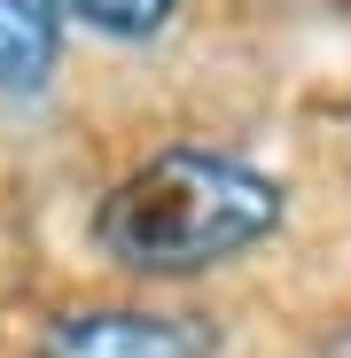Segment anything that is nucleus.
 <instances>
[{
    "instance_id": "obj_5",
    "label": "nucleus",
    "mask_w": 351,
    "mask_h": 358,
    "mask_svg": "<svg viewBox=\"0 0 351 358\" xmlns=\"http://www.w3.org/2000/svg\"><path fill=\"white\" fill-rule=\"evenodd\" d=\"M312 358H351V320H336V327L312 343Z\"/></svg>"
},
{
    "instance_id": "obj_3",
    "label": "nucleus",
    "mask_w": 351,
    "mask_h": 358,
    "mask_svg": "<svg viewBox=\"0 0 351 358\" xmlns=\"http://www.w3.org/2000/svg\"><path fill=\"white\" fill-rule=\"evenodd\" d=\"M71 31L47 0H0V117H39L71 86Z\"/></svg>"
},
{
    "instance_id": "obj_1",
    "label": "nucleus",
    "mask_w": 351,
    "mask_h": 358,
    "mask_svg": "<svg viewBox=\"0 0 351 358\" xmlns=\"http://www.w3.org/2000/svg\"><path fill=\"white\" fill-rule=\"evenodd\" d=\"M289 234V179L219 141H164L133 156L86 210L94 257L133 288H195Z\"/></svg>"
},
{
    "instance_id": "obj_2",
    "label": "nucleus",
    "mask_w": 351,
    "mask_h": 358,
    "mask_svg": "<svg viewBox=\"0 0 351 358\" xmlns=\"http://www.w3.org/2000/svg\"><path fill=\"white\" fill-rule=\"evenodd\" d=\"M32 358H226V327L203 304L172 296H86L55 304L32 335Z\"/></svg>"
},
{
    "instance_id": "obj_4",
    "label": "nucleus",
    "mask_w": 351,
    "mask_h": 358,
    "mask_svg": "<svg viewBox=\"0 0 351 358\" xmlns=\"http://www.w3.org/2000/svg\"><path fill=\"white\" fill-rule=\"evenodd\" d=\"M55 24L71 31V47H102V55H149L188 24L195 0H47Z\"/></svg>"
}]
</instances>
